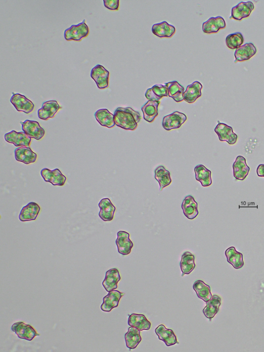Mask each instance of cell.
I'll list each match as a JSON object with an SVG mask.
<instances>
[{
  "mask_svg": "<svg viewBox=\"0 0 264 352\" xmlns=\"http://www.w3.org/2000/svg\"><path fill=\"white\" fill-rule=\"evenodd\" d=\"M23 132L28 136L36 140H41L45 135V131L40 123L35 121L27 120L20 122Z\"/></svg>",
  "mask_w": 264,
  "mask_h": 352,
  "instance_id": "obj_8",
  "label": "cell"
},
{
  "mask_svg": "<svg viewBox=\"0 0 264 352\" xmlns=\"http://www.w3.org/2000/svg\"><path fill=\"white\" fill-rule=\"evenodd\" d=\"M182 208L184 215L188 219L193 220L199 214L198 204L193 196H188L185 197L182 204Z\"/></svg>",
  "mask_w": 264,
  "mask_h": 352,
  "instance_id": "obj_24",
  "label": "cell"
},
{
  "mask_svg": "<svg viewBox=\"0 0 264 352\" xmlns=\"http://www.w3.org/2000/svg\"><path fill=\"white\" fill-rule=\"evenodd\" d=\"M128 325L134 327L140 331H148L150 329L151 324L145 315L132 313L129 316Z\"/></svg>",
  "mask_w": 264,
  "mask_h": 352,
  "instance_id": "obj_25",
  "label": "cell"
},
{
  "mask_svg": "<svg viewBox=\"0 0 264 352\" xmlns=\"http://www.w3.org/2000/svg\"><path fill=\"white\" fill-rule=\"evenodd\" d=\"M168 96L169 91L167 86L161 84L154 85L148 89L145 93V97L148 100L155 101H160L163 97Z\"/></svg>",
  "mask_w": 264,
  "mask_h": 352,
  "instance_id": "obj_29",
  "label": "cell"
},
{
  "mask_svg": "<svg viewBox=\"0 0 264 352\" xmlns=\"http://www.w3.org/2000/svg\"><path fill=\"white\" fill-rule=\"evenodd\" d=\"M195 172L196 180L200 182L203 187H208L212 185V172L205 166L197 165L195 168Z\"/></svg>",
  "mask_w": 264,
  "mask_h": 352,
  "instance_id": "obj_35",
  "label": "cell"
},
{
  "mask_svg": "<svg viewBox=\"0 0 264 352\" xmlns=\"http://www.w3.org/2000/svg\"><path fill=\"white\" fill-rule=\"evenodd\" d=\"M104 5L107 9L117 10L119 7V0H104Z\"/></svg>",
  "mask_w": 264,
  "mask_h": 352,
  "instance_id": "obj_39",
  "label": "cell"
},
{
  "mask_svg": "<svg viewBox=\"0 0 264 352\" xmlns=\"http://www.w3.org/2000/svg\"><path fill=\"white\" fill-rule=\"evenodd\" d=\"M193 289L196 291L198 297L206 303L213 297L210 286L207 285L202 280L196 281L193 285Z\"/></svg>",
  "mask_w": 264,
  "mask_h": 352,
  "instance_id": "obj_36",
  "label": "cell"
},
{
  "mask_svg": "<svg viewBox=\"0 0 264 352\" xmlns=\"http://www.w3.org/2000/svg\"><path fill=\"white\" fill-rule=\"evenodd\" d=\"M257 52L256 47L253 43H247L237 49L235 52V63L248 61Z\"/></svg>",
  "mask_w": 264,
  "mask_h": 352,
  "instance_id": "obj_16",
  "label": "cell"
},
{
  "mask_svg": "<svg viewBox=\"0 0 264 352\" xmlns=\"http://www.w3.org/2000/svg\"><path fill=\"white\" fill-rule=\"evenodd\" d=\"M41 174L45 182L50 183L53 186H64L67 180L65 176L57 168L53 170L44 168L42 170Z\"/></svg>",
  "mask_w": 264,
  "mask_h": 352,
  "instance_id": "obj_9",
  "label": "cell"
},
{
  "mask_svg": "<svg viewBox=\"0 0 264 352\" xmlns=\"http://www.w3.org/2000/svg\"><path fill=\"white\" fill-rule=\"evenodd\" d=\"M214 131L219 136L220 142H226L230 145H234L237 142L238 136L233 132L231 126L219 121Z\"/></svg>",
  "mask_w": 264,
  "mask_h": 352,
  "instance_id": "obj_6",
  "label": "cell"
},
{
  "mask_svg": "<svg viewBox=\"0 0 264 352\" xmlns=\"http://www.w3.org/2000/svg\"><path fill=\"white\" fill-rule=\"evenodd\" d=\"M89 33V30L86 23V20H84L79 24L73 25L66 29L64 32V38L67 41H80L83 39L87 37Z\"/></svg>",
  "mask_w": 264,
  "mask_h": 352,
  "instance_id": "obj_2",
  "label": "cell"
},
{
  "mask_svg": "<svg viewBox=\"0 0 264 352\" xmlns=\"http://www.w3.org/2000/svg\"><path fill=\"white\" fill-rule=\"evenodd\" d=\"M96 120L99 124L108 128H112L115 126L114 115L110 113L107 109H100L94 114Z\"/></svg>",
  "mask_w": 264,
  "mask_h": 352,
  "instance_id": "obj_30",
  "label": "cell"
},
{
  "mask_svg": "<svg viewBox=\"0 0 264 352\" xmlns=\"http://www.w3.org/2000/svg\"><path fill=\"white\" fill-rule=\"evenodd\" d=\"M11 329L19 338L25 339L29 342L32 341L36 336L40 335L31 325L22 322L14 323L11 326Z\"/></svg>",
  "mask_w": 264,
  "mask_h": 352,
  "instance_id": "obj_5",
  "label": "cell"
},
{
  "mask_svg": "<svg viewBox=\"0 0 264 352\" xmlns=\"http://www.w3.org/2000/svg\"><path fill=\"white\" fill-rule=\"evenodd\" d=\"M186 116L182 113L176 112L164 117L162 126L166 131L178 128L185 122Z\"/></svg>",
  "mask_w": 264,
  "mask_h": 352,
  "instance_id": "obj_4",
  "label": "cell"
},
{
  "mask_svg": "<svg viewBox=\"0 0 264 352\" xmlns=\"http://www.w3.org/2000/svg\"><path fill=\"white\" fill-rule=\"evenodd\" d=\"M110 73L103 66L97 65L91 71L90 77L95 81L97 87L103 89L109 87Z\"/></svg>",
  "mask_w": 264,
  "mask_h": 352,
  "instance_id": "obj_3",
  "label": "cell"
},
{
  "mask_svg": "<svg viewBox=\"0 0 264 352\" xmlns=\"http://www.w3.org/2000/svg\"><path fill=\"white\" fill-rule=\"evenodd\" d=\"M155 332L158 336L159 339L164 342L167 347L178 344L173 331L168 329L163 324L160 325L156 328Z\"/></svg>",
  "mask_w": 264,
  "mask_h": 352,
  "instance_id": "obj_22",
  "label": "cell"
},
{
  "mask_svg": "<svg viewBox=\"0 0 264 352\" xmlns=\"http://www.w3.org/2000/svg\"><path fill=\"white\" fill-rule=\"evenodd\" d=\"M10 101L18 112L29 114L32 113L35 108L34 103L20 93L13 92V96L11 97Z\"/></svg>",
  "mask_w": 264,
  "mask_h": 352,
  "instance_id": "obj_7",
  "label": "cell"
},
{
  "mask_svg": "<svg viewBox=\"0 0 264 352\" xmlns=\"http://www.w3.org/2000/svg\"><path fill=\"white\" fill-rule=\"evenodd\" d=\"M179 265L182 273V276L189 274L196 267L195 256L189 252H185L182 256Z\"/></svg>",
  "mask_w": 264,
  "mask_h": 352,
  "instance_id": "obj_34",
  "label": "cell"
},
{
  "mask_svg": "<svg viewBox=\"0 0 264 352\" xmlns=\"http://www.w3.org/2000/svg\"><path fill=\"white\" fill-rule=\"evenodd\" d=\"M160 101L149 100L141 108L143 118L148 122H152L159 115Z\"/></svg>",
  "mask_w": 264,
  "mask_h": 352,
  "instance_id": "obj_26",
  "label": "cell"
},
{
  "mask_svg": "<svg viewBox=\"0 0 264 352\" xmlns=\"http://www.w3.org/2000/svg\"><path fill=\"white\" fill-rule=\"evenodd\" d=\"M257 174L260 177H264V164H261L257 168Z\"/></svg>",
  "mask_w": 264,
  "mask_h": 352,
  "instance_id": "obj_40",
  "label": "cell"
},
{
  "mask_svg": "<svg viewBox=\"0 0 264 352\" xmlns=\"http://www.w3.org/2000/svg\"><path fill=\"white\" fill-rule=\"evenodd\" d=\"M176 31L175 27L166 21L154 24L152 28V33L160 38H171Z\"/></svg>",
  "mask_w": 264,
  "mask_h": 352,
  "instance_id": "obj_23",
  "label": "cell"
},
{
  "mask_svg": "<svg viewBox=\"0 0 264 352\" xmlns=\"http://www.w3.org/2000/svg\"><path fill=\"white\" fill-rule=\"evenodd\" d=\"M114 115L116 125L126 130H136L141 119L140 114L131 108H118Z\"/></svg>",
  "mask_w": 264,
  "mask_h": 352,
  "instance_id": "obj_1",
  "label": "cell"
},
{
  "mask_svg": "<svg viewBox=\"0 0 264 352\" xmlns=\"http://www.w3.org/2000/svg\"><path fill=\"white\" fill-rule=\"evenodd\" d=\"M121 279L118 270L113 268L106 273L105 277L102 285L107 292L115 290L118 287V283Z\"/></svg>",
  "mask_w": 264,
  "mask_h": 352,
  "instance_id": "obj_20",
  "label": "cell"
},
{
  "mask_svg": "<svg viewBox=\"0 0 264 352\" xmlns=\"http://www.w3.org/2000/svg\"><path fill=\"white\" fill-rule=\"evenodd\" d=\"M169 91V96L176 102H180L184 100L183 94L185 89L176 81L169 82L165 85Z\"/></svg>",
  "mask_w": 264,
  "mask_h": 352,
  "instance_id": "obj_33",
  "label": "cell"
},
{
  "mask_svg": "<svg viewBox=\"0 0 264 352\" xmlns=\"http://www.w3.org/2000/svg\"><path fill=\"white\" fill-rule=\"evenodd\" d=\"M202 85L198 81L188 85L183 94L184 100L188 103H194L202 95Z\"/></svg>",
  "mask_w": 264,
  "mask_h": 352,
  "instance_id": "obj_27",
  "label": "cell"
},
{
  "mask_svg": "<svg viewBox=\"0 0 264 352\" xmlns=\"http://www.w3.org/2000/svg\"><path fill=\"white\" fill-rule=\"evenodd\" d=\"M98 206L100 209L99 216L103 221L109 222L113 220L116 207L110 198H102L99 203Z\"/></svg>",
  "mask_w": 264,
  "mask_h": 352,
  "instance_id": "obj_17",
  "label": "cell"
},
{
  "mask_svg": "<svg viewBox=\"0 0 264 352\" xmlns=\"http://www.w3.org/2000/svg\"><path fill=\"white\" fill-rule=\"evenodd\" d=\"M155 179L159 182L160 191L165 187L169 186L172 182L171 173L163 166L158 167L155 170Z\"/></svg>",
  "mask_w": 264,
  "mask_h": 352,
  "instance_id": "obj_37",
  "label": "cell"
},
{
  "mask_svg": "<svg viewBox=\"0 0 264 352\" xmlns=\"http://www.w3.org/2000/svg\"><path fill=\"white\" fill-rule=\"evenodd\" d=\"M221 298L219 296L214 295L212 299L207 302V306L203 309V313L210 320L219 312L221 306Z\"/></svg>",
  "mask_w": 264,
  "mask_h": 352,
  "instance_id": "obj_32",
  "label": "cell"
},
{
  "mask_svg": "<svg viewBox=\"0 0 264 352\" xmlns=\"http://www.w3.org/2000/svg\"><path fill=\"white\" fill-rule=\"evenodd\" d=\"M125 295L118 290L109 292L108 295L103 299V303L101 309L105 312H110L113 309L118 307L120 300Z\"/></svg>",
  "mask_w": 264,
  "mask_h": 352,
  "instance_id": "obj_13",
  "label": "cell"
},
{
  "mask_svg": "<svg viewBox=\"0 0 264 352\" xmlns=\"http://www.w3.org/2000/svg\"><path fill=\"white\" fill-rule=\"evenodd\" d=\"M225 255L227 262L232 265L235 269H239L243 267L244 265L243 255L237 252L234 246L226 249Z\"/></svg>",
  "mask_w": 264,
  "mask_h": 352,
  "instance_id": "obj_28",
  "label": "cell"
},
{
  "mask_svg": "<svg viewBox=\"0 0 264 352\" xmlns=\"http://www.w3.org/2000/svg\"><path fill=\"white\" fill-rule=\"evenodd\" d=\"M118 251L123 255H128L133 247V243L130 239V234L125 231H119L116 240Z\"/></svg>",
  "mask_w": 264,
  "mask_h": 352,
  "instance_id": "obj_12",
  "label": "cell"
},
{
  "mask_svg": "<svg viewBox=\"0 0 264 352\" xmlns=\"http://www.w3.org/2000/svg\"><path fill=\"white\" fill-rule=\"evenodd\" d=\"M125 337L127 347L130 350L136 348L141 341L140 331L134 327L131 326L129 328Z\"/></svg>",
  "mask_w": 264,
  "mask_h": 352,
  "instance_id": "obj_31",
  "label": "cell"
},
{
  "mask_svg": "<svg viewBox=\"0 0 264 352\" xmlns=\"http://www.w3.org/2000/svg\"><path fill=\"white\" fill-rule=\"evenodd\" d=\"M41 209L38 203L30 202L22 208L19 216V220L22 222H27L37 220Z\"/></svg>",
  "mask_w": 264,
  "mask_h": 352,
  "instance_id": "obj_15",
  "label": "cell"
},
{
  "mask_svg": "<svg viewBox=\"0 0 264 352\" xmlns=\"http://www.w3.org/2000/svg\"><path fill=\"white\" fill-rule=\"evenodd\" d=\"M61 109V107L56 101H46L43 104L42 108L38 111V116L40 119L47 120L53 118Z\"/></svg>",
  "mask_w": 264,
  "mask_h": 352,
  "instance_id": "obj_14",
  "label": "cell"
},
{
  "mask_svg": "<svg viewBox=\"0 0 264 352\" xmlns=\"http://www.w3.org/2000/svg\"><path fill=\"white\" fill-rule=\"evenodd\" d=\"M233 168L234 178L241 181H244L247 178L250 171V168L246 163V160L242 156L237 157L233 163Z\"/></svg>",
  "mask_w": 264,
  "mask_h": 352,
  "instance_id": "obj_19",
  "label": "cell"
},
{
  "mask_svg": "<svg viewBox=\"0 0 264 352\" xmlns=\"http://www.w3.org/2000/svg\"><path fill=\"white\" fill-rule=\"evenodd\" d=\"M226 27V23L222 17H211L207 21L204 22L202 25V30L206 34L217 33L221 29Z\"/></svg>",
  "mask_w": 264,
  "mask_h": 352,
  "instance_id": "obj_18",
  "label": "cell"
},
{
  "mask_svg": "<svg viewBox=\"0 0 264 352\" xmlns=\"http://www.w3.org/2000/svg\"><path fill=\"white\" fill-rule=\"evenodd\" d=\"M254 9V4L251 1L240 2L232 8L230 19L241 21L248 17Z\"/></svg>",
  "mask_w": 264,
  "mask_h": 352,
  "instance_id": "obj_11",
  "label": "cell"
},
{
  "mask_svg": "<svg viewBox=\"0 0 264 352\" xmlns=\"http://www.w3.org/2000/svg\"><path fill=\"white\" fill-rule=\"evenodd\" d=\"M244 39L242 33L237 32L231 34L225 39L226 46L230 49H235L239 48L244 43Z\"/></svg>",
  "mask_w": 264,
  "mask_h": 352,
  "instance_id": "obj_38",
  "label": "cell"
},
{
  "mask_svg": "<svg viewBox=\"0 0 264 352\" xmlns=\"http://www.w3.org/2000/svg\"><path fill=\"white\" fill-rule=\"evenodd\" d=\"M15 157L17 161L29 165L37 161L38 155L30 147H20L15 149Z\"/></svg>",
  "mask_w": 264,
  "mask_h": 352,
  "instance_id": "obj_21",
  "label": "cell"
},
{
  "mask_svg": "<svg viewBox=\"0 0 264 352\" xmlns=\"http://www.w3.org/2000/svg\"><path fill=\"white\" fill-rule=\"evenodd\" d=\"M4 139L6 142L13 144L16 147L29 148L31 143V138L24 132L12 131L5 134Z\"/></svg>",
  "mask_w": 264,
  "mask_h": 352,
  "instance_id": "obj_10",
  "label": "cell"
}]
</instances>
